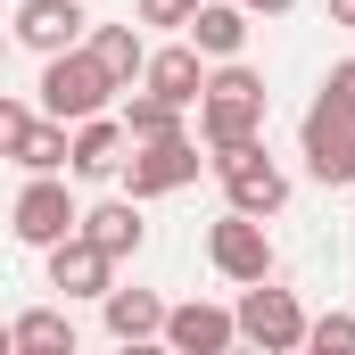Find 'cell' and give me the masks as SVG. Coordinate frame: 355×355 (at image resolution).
Segmentation results:
<instances>
[{"label": "cell", "mask_w": 355, "mask_h": 355, "mask_svg": "<svg viewBox=\"0 0 355 355\" xmlns=\"http://www.w3.org/2000/svg\"><path fill=\"white\" fill-rule=\"evenodd\" d=\"M257 132H265V75L240 67V58H223L207 75V99H198V141L223 157V149H248Z\"/></svg>", "instance_id": "obj_1"}, {"label": "cell", "mask_w": 355, "mask_h": 355, "mask_svg": "<svg viewBox=\"0 0 355 355\" xmlns=\"http://www.w3.org/2000/svg\"><path fill=\"white\" fill-rule=\"evenodd\" d=\"M42 116H67V124H83V116H107V99H116V75L99 67V50H58V58H42Z\"/></svg>", "instance_id": "obj_2"}, {"label": "cell", "mask_w": 355, "mask_h": 355, "mask_svg": "<svg viewBox=\"0 0 355 355\" xmlns=\"http://www.w3.org/2000/svg\"><path fill=\"white\" fill-rule=\"evenodd\" d=\"M232 314H240V339H248V347H265V355L306 347V331H314V322H306V306H297V289H272V281H248Z\"/></svg>", "instance_id": "obj_3"}, {"label": "cell", "mask_w": 355, "mask_h": 355, "mask_svg": "<svg viewBox=\"0 0 355 355\" xmlns=\"http://www.w3.org/2000/svg\"><path fill=\"white\" fill-rule=\"evenodd\" d=\"M207 257L223 281H272V240H265V215H248V207H223L215 223H207Z\"/></svg>", "instance_id": "obj_4"}, {"label": "cell", "mask_w": 355, "mask_h": 355, "mask_svg": "<svg viewBox=\"0 0 355 355\" xmlns=\"http://www.w3.org/2000/svg\"><path fill=\"white\" fill-rule=\"evenodd\" d=\"M8 232H17L25 248H58L67 232H83V207L67 198V182H58V174H25L17 207H8Z\"/></svg>", "instance_id": "obj_5"}, {"label": "cell", "mask_w": 355, "mask_h": 355, "mask_svg": "<svg viewBox=\"0 0 355 355\" xmlns=\"http://www.w3.org/2000/svg\"><path fill=\"white\" fill-rule=\"evenodd\" d=\"M297 141H306V174L322 190H355V116H339L331 99H314Z\"/></svg>", "instance_id": "obj_6"}, {"label": "cell", "mask_w": 355, "mask_h": 355, "mask_svg": "<svg viewBox=\"0 0 355 355\" xmlns=\"http://www.w3.org/2000/svg\"><path fill=\"white\" fill-rule=\"evenodd\" d=\"M215 174H223V198H232V207H248V215H281V207H289V174L265 157V141L223 149V157H215Z\"/></svg>", "instance_id": "obj_7"}, {"label": "cell", "mask_w": 355, "mask_h": 355, "mask_svg": "<svg viewBox=\"0 0 355 355\" xmlns=\"http://www.w3.org/2000/svg\"><path fill=\"white\" fill-rule=\"evenodd\" d=\"M182 182H198V141L174 132V141H132V157H124V190L132 198H166Z\"/></svg>", "instance_id": "obj_8"}, {"label": "cell", "mask_w": 355, "mask_h": 355, "mask_svg": "<svg viewBox=\"0 0 355 355\" xmlns=\"http://www.w3.org/2000/svg\"><path fill=\"white\" fill-rule=\"evenodd\" d=\"M50 289H58V297H107V289H116V257H107L91 232H67V240L50 248Z\"/></svg>", "instance_id": "obj_9"}, {"label": "cell", "mask_w": 355, "mask_h": 355, "mask_svg": "<svg viewBox=\"0 0 355 355\" xmlns=\"http://www.w3.org/2000/svg\"><path fill=\"white\" fill-rule=\"evenodd\" d=\"M83 0H17V42L33 50V58H58V50H75L83 42Z\"/></svg>", "instance_id": "obj_10"}, {"label": "cell", "mask_w": 355, "mask_h": 355, "mask_svg": "<svg viewBox=\"0 0 355 355\" xmlns=\"http://www.w3.org/2000/svg\"><path fill=\"white\" fill-rule=\"evenodd\" d=\"M232 339H240V314H223V306H198L190 297V306L166 314V347L174 355H223Z\"/></svg>", "instance_id": "obj_11"}, {"label": "cell", "mask_w": 355, "mask_h": 355, "mask_svg": "<svg viewBox=\"0 0 355 355\" xmlns=\"http://www.w3.org/2000/svg\"><path fill=\"white\" fill-rule=\"evenodd\" d=\"M149 91H166V99H182V107H198L207 99V50L182 33V42H166V50H149V75H141Z\"/></svg>", "instance_id": "obj_12"}, {"label": "cell", "mask_w": 355, "mask_h": 355, "mask_svg": "<svg viewBox=\"0 0 355 355\" xmlns=\"http://www.w3.org/2000/svg\"><path fill=\"white\" fill-rule=\"evenodd\" d=\"M124 149H132V124H124V116H83V124H75V174L83 182L124 174Z\"/></svg>", "instance_id": "obj_13"}, {"label": "cell", "mask_w": 355, "mask_h": 355, "mask_svg": "<svg viewBox=\"0 0 355 355\" xmlns=\"http://www.w3.org/2000/svg\"><path fill=\"white\" fill-rule=\"evenodd\" d=\"M99 314H107V339L141 347V339H166V314H174V306H157V289H107Z\"/></svg>", "instance_id": "obj_14"}, {"label": "cell", "mask_w": 355, "mask_h": 355, "mask_svg": "<svg viewBox=\"0 0 355 355\" xmlns=\"http://www.w3.org/2000/svg\"><path fill=\"white\" fill-rule=\"evenodd\" d=\"M8 157H17L25 174H58V166H75V124H67V116H33V124L8 141Z\"/></svg>", "instance_id": "obj_15"}, {"label": "cell", "mask_w": 355, "mask_h": 355, "mask_svg": "<svg viewBox=\"0 0 355 355\" xmlns=\"http://www.w3.org/2000/svg\"><path fill=\"white\" fill-rule=\"evenodd\" d=\"M91 50H99V67L116 75L124 91H141L149 75V42H141V17H124V25H91Z\"/></svg>", "instance_id": "obj_16"}, {"label": "cell", "mask_w": 355, "mask_h": 355, "mask_svg": "<svg viewBox=\"0 0 355 355\" xmlns=\"http://www.w3.org/2000/svg\"><path fill=\"white\" fill-rule=\"evenodd\" d=\"M83 232L99 240V248H107V257H116V265H124V257H141V240H149V223H141V198L124 190V198L91 207V215H83Z\"/></svg>", "instance_id": "obj_17"}, {"label": "cell", "mask_w": 355, "mask_h": 355, "mask_svg": "<svg viewBox=\"0 0 355 355\" xmlns=\"http://www.w3.org/2000/svg\"><path fill=\"white\" fill-rule=\"evenodd\" d=\"M190 42H198L207 58H240V50H248V8H240V0H207V8L190 17Z\"/></svg>", "instance_id": "obj_18"}, {"label": "cell", "mask_w": 355, "mask_h": 355, "mask_svg": "<svg viewBox=\"0 0 355 355\" xmlns=\"http://www.w3.org/2000/svg\"><path fill=\"white\" fill-rule=\"evenodd\" d=\"M8 355H75V322L58 306H33L8 322Z\"/></svg>", "instance_id": "obj_19"}, {"label": "cell", "mask_w": 355, "mask_h": 355, "mask_svg": "<svg viewBox=\"0 0 355 355\" xmlns=\"http://www.w3.org/2000/svg\"><path fill=\"white\" fill-rule=\"evenodd\" d=\"M124 124H132V141H174L182 132V99H166V91H132V99H124Z\"/></svg>", "instance_id": "obj_20"}, {"label": "cell", "mask_w": 355, "mask_h": 355, "mask_svg": "<svg viewBox=\"0 0 355 355\" xmlns=\"http://www.w3.org/2000/svg\"><path fill=\"white\" fill-rule=\"evenodd\" d=\"M306 347H314V355H355V314H314Z\"/></svg>", "instance_id": "obj_21"}, {"label": "cell", "mask_w": 355, "mask_h": 355, "mask_svg": "<svg viewBox=\"0 0 355 355\" xmlns=\"http://www.w3.org/2000/svg\"><path fill=\"white\" fill-rule=\"evenodd\" d=\"M207 0H132V17L141 25H174V33H190V17H198Z\"/></svg>", "instance_id": "obj_22"}, {"label": "cell", "mask_w": 355, "mask_h": 355, "mask_svg": "<svg viewBox=\"0 0 355 355\" xmlns=\"http://www.w3.org/2000/svg\"><path fill=\"white\" fill-rule=\"evenodd\" d=\"M322 99H331L339 116H355V58H339V67L322 75Z\"/></svg>", "instance_id": "obj_23"}, {"label": "cell", "mask_w": 355, "mask_h": 355, "mask_svg": "<svg viewBox=\"0 0 355 355\" xmlns=\"http://www.w3.org/2000/svg\"><path fill=\"white\" fill-rule=\"evenodd\" d=\"M25 124H33V107H25V99H0V149H8Z\"/></svg>", "instance_id": "obj_24"}, {"label": "cell", "mask_w": 355, "mask_h": 355, "mask_svg": "<svg viewBox=\"0 0 355 355\" xmlns=\"http://www.w3.org/2000/svg\"><path fill=\"white\" fill-rule=\"evenodd\" d=\"M240 8H248V17H289L297 0H240Z\"/></svg>", "instance_id": "obj_25"}, {"label": "cell", "mask_w": 355, "mask_h": 355, "mask_svg": "<svg viewBox=\"0 0 355 355\" xmlns=\"http://www.w3.org/2000/svg\"><path fill=\"white\" fill-rule=\"evenodd\" d=\"M331 25H355V0H331Z\"/></svg>", "instance_id": "obj_26"}]
</instances>
